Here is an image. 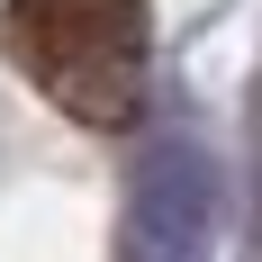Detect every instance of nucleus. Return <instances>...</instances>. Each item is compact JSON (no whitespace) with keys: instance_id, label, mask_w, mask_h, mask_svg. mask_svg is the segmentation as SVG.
<instances>
[{"instance_id":"nucleus-1","label":"nucleus","mask_w":262,"mask_h":262,"mask_svg":"<svg viewBox=\"0 0 262 262\" xmlns=\"http://www.w3.org/2000/svg\"><path fill=\"white\" fill-rule=\"evenodd\" d=\"M0 36L27 81L91 127H127L145 100V0H9Z\"/></svg>"},{"instance_id":"nucleus-2","label":"nucleus","mask_w":262,"mask_h":262,"mask_svg":"<svg viewBox=\"0 0 262 262\" xmlns=\"http://www.w3.org/2000/svg\"><path fill=\"white\" fill-rule=\"evenodd\" d=\"M217 217H226V181H217L208 145H190V136L145 145L136 190H127V226H145V235H181V244H208Z\"/></svg>"}]
</instances>
